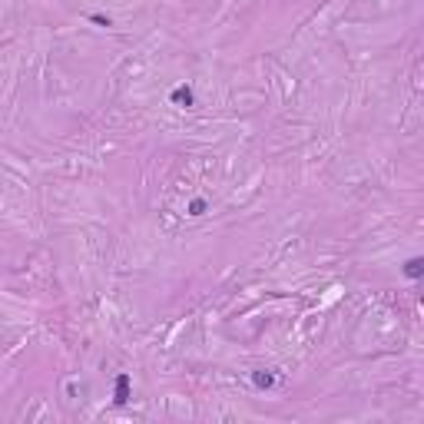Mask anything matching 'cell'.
I'll return each mask as SVG.
<instances>
[{
	"instance_id": "6da1fadb",
	"label": "cell",
	"mask_w": 424,
	"mask_h": 424,
	"mask_svg": "<svg viewBox=\"0 0 424 424\" xmlns=\"http://www.w3.org/2000/svg\"><path fill=\"white\" fill-rule=\"evenodd\" d=\"M126 391H129V378L120 375V378H116V404H123V401H126Z\"/></svg>"
},
{
	"instance_id": "7a4b0ae2",
	"label": "cell",
	"mask_w": 424,
	"mask_h": 424,
	"mask_svg": "<svg viewBox=\"0 0 424 424\" xmlns=\"http://www.w3.org/2000/svg\"><path fill=\"white\" fill-rule=\"evenodd\" d=\"M404 275H408V279H421V259H408V265H404Z\"/></svg>"
},
{
	"instance_id": "3957f363",
	"label": "cell",
	"mask_w": 424,
	"mask_h": 424,
	"mask_svg": "<svg viewBox=\"0 0 424 424\" xmlns=\"http://www.w3.org/2000/svg\"><path fill=\"white\" fill-rule=\"evenodd\" d=\"M173 100H176V103H186V106H192V90H189V87H179L176 93H173Z\"/></svg>"
},
{
	"instance_id": "277c9868",
	"label": "cell",
	"mask_w": 424,
	"mask_h": 424,
	"mask_svg": "<svg viewBox=\"0 0 424 424\" xmlns=\"http://www.w3.org/2000/svg\"><path fill=\"white\" fill-rule=\"evenodd\" d=\"M202 209H206V202H202V199H196V202L189 206V216H202Z\"/></svg>"
},
{
	"instance_id": "5b68a950",
	"label": "cell",
	"mask_w": 424,
	"mask_h": 424,
	"mask_svg": "<svg viewBox=\"0 0 424 424\" xmlns=\"http://www.w3.org/2000/svg\"><path fill=\"white\" fill-rule=\"evenodd\" d=\"M256 384L259 388H269V384H272V375H256Z\"/></svg>"
}]
</instances>
